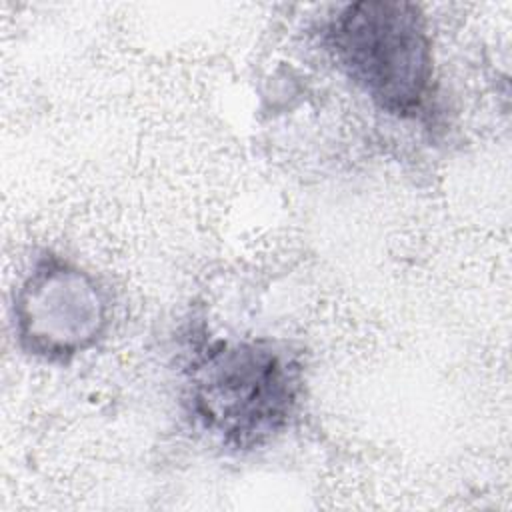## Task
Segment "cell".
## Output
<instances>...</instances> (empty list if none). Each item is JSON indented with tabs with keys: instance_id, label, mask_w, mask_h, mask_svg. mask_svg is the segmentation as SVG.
<instances>
[{
	"instance_id": "cell-2",
	"label": "cell",
	"mask_w": 512,
	"mask_h": 512,
	"mask_svg": "<svg viewBox=\"0 0 512 512\" xmlns=\"http://www.w3.org/2000/svg\"><path fill=\"white\" fill-rule=\"evenodd\" d=\"M342 72L380 110L416 118L432 98L434 54L428 24L408 2L348 4L328 26Z\"/></svg>"
},
{
	"instance_id": "cell-1",
	"label": "cell",
	"mask_w": 512,
	"mask_h": 512,
	"mask_svg": "<svg viewBox=\"0 0 512 512\" xmlns=\"http://www.w3.org/2000/svg\"><path fill=\"white\" fill-rule=\"evenodd\" d=\"M302 368L268 340L214 342L190 366L192 422L230 450H252L280 434L300 402Z\"/></svg>"
},
{
	"instance_id": "cell-3",
	"label": "cell",
	"mask_w": 512,
	"mask_h": 512,
	"mask_svg": "<svg viewBox=\"0 0 512 512\" xmlns=\"http://www.w3.org/2000/svg\"><path fill=\"white\" fill-rule=\"evenodd\" d=\"M106 326L104 288L60 256L36 260L14 296L16 338L22 350L46 362H66L90 350Z\"/></svg>"
}]
</instances>
